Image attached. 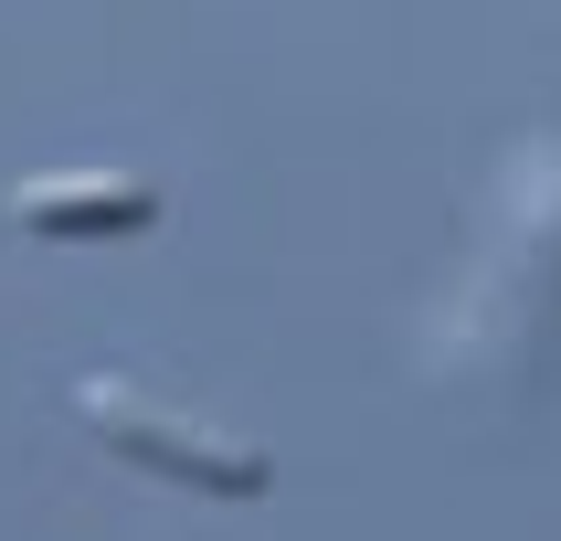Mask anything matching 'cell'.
I'll use <instances>...</instances> for the list:
<instances>
[{"instance_id": "cell-2", "label": "cell", "mask_w": 561, "mask_h": 541, "mask_svg": "<svg viewBox=\"0 0 561 541\" xmlns=\"http://www.w3.org/2000/svg\"><path fill=\"white\" fill-rule=\"evenodd\" d=\"M159 223V181L138 170H32L11 181V234L75 245V234H149Z\"/></svg>"}, {"instance_id": "cell-1", "label": "cell", "mask_w": 561, "mask_h": 541, "mask_svg": "<svg viewBox=\"0 0 561 541\" xmlns=\"http://www.w3.org/2000/svg\"><path fill=\"white\" fill-rule=\"evenodd\" d=\"M75 414H85V436L95 446H117L127 467H149V477H181V488H213V499H265V446L244 436H222V425H202V414L181 404H159V393H138V382H75Z\"/></svg>"}]
</instances>
